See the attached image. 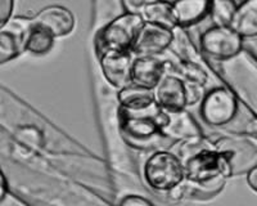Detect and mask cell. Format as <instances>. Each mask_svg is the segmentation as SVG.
I'll list each match as a JSON object with an SVG mask.
<instances>
[{"label": "cell", "mask_w": 257, "mask_h": 206, "mask_svg": "<svg viewBox=\"0 0 257 206\" xmlns=\"http://www.w3.org/2000/svg\"><path fill=\"white\" fill-rule=\"evenodd\" d=\"M120 129L127 143L137 148H152L169 141L162 134V128L167 120V112L155 102L139 110H126L120 107Z\"/></svg>", "instance_id": "obj_1"}, {"label": "cell", "mask_w": 257, "mask_h": 206, "mask_svg": "<svg viewBox=\"0 0 257 206\" xmlns=\"http://www.w3.org/2000/svg\"><path fill=\"white\" fill-rule=\"evenodd\" d=\"M144 24L141 15L125 12L105 25L94 39V49L98 58L112 52H130Z\"/></svg>", "instance_id": "obj_2"}, {"label": "cell", "mask_w": 257, "mask_h": 206, "mask_svg": "<svg viewBox=\"0 0 257 206\" xmlns=\"http://www.w3.org/2000/svg\"><path fill=\"white\" fill-rule=\"evenodd\" d=\"M184 174L189 182L206 192L217 193L224 187V164L217 151L201 148L193 152L184 161Z\"/></svg>", "instance_id": "obj_3"}, {"label": "cell", "mask_w": 257, "mask_h": 206, "mask_svg": "<svg viewBox=\"0 0 257 206\" xmlns=\"http://www.w3.org/2000/svg\"><path fill=\"white\" fill-rule=\"evenodd\" d=\"M215 150L224 164L226 177L248 174L257 168V138L252 136H228L219 139Z\"/></svg>", "instance_id": "obj_4"}, {"label": "cell", "mask_w": 257, "mask_h": 206, "mask_svg": "<svg viewBox=\"0 0 257 206\" xmlns=\"http://www.w3.org/2000/svg\"><path fill=\"white\" fill-rule=\"evenodd\" d=\"M144 175L147 183L156 191H173L184 179V165L174 153L160 151L146 162Z\"/></svg>", "instance_id": "obj_5"}, {"label": "cell", "mask_w": 257, "mask_h": 206, "mask_svg": "<svg viewBox=\"0 0 257 206\" xmlns=\"http://www.w3.org/2000/svg\"><path fill=\"white\" fill-rule=\"evenodd\" d=\"M243 38L229 26H213L201 36V49L208 57L226 61L240 53Z\"/></svg>", "instance_id": "obj_6"}, {"label": "cell", "mask_w": 257, "mask_h": 206, "mask_svg": "<svg viewBox=\"0 0 257 206\" xmlns=\"http://www.w3.org/2000/svg\"><path fill=\"white\" fill-rule=\"evenodd\" d=\"M235 95L226 88H215L205 94L201 105L202 119L213 127L230 123L237 115Z\"/></svg>", "instance_id": "obj_7"}, {"label": "cell", "mask_w": 257, "mask_h": 206, "mask_svg": "<svg viewBox=\"0 0 257 206\" xmlns=\"http://www.w3.org/2000/svg\"><path fill=\"white\" fill-rule=\"evenodd\" d=\"M31 17H15L0 29V65L26 52Z\"/></svg>", "instance_id": "obj_8"}, {"label": "cell", "mask_w": 257, "mask_h": 206, "mask_svg": "<svg viewBox=\"0 0 257 206\" xmlns=\"http://www.w3.org/2000/svg\"><path fill=\"white\" fill-rule=\"evenodd\" d=\"M174 38V30L146 22L138 34L132 50L139 57H157L171 45Z\"/></svg>", "instance_id": "obj_9"}, {"label": "cell", "mask_w": 257, "mask_h": 206, "mask_svg": "<svg viewBox=\"0 0 257 206\" xmlns=\"http://www.w3.org/2000/svg\"><path fill=\"white\" fill-rule=\"evenodd\" d=\"M156 102L166 112L183 111L188 106L184 80L174 75H165L155 89Z\"/></svg>", "instance_id": "obj_10"}, {"label": "cell", "mask_w": 257, "mask_h": 206, "mask_svg": "<svg viewBox=\"0 0 257 206\" xmlns=\"http://www.w3.org/2000/svg\"><path fill=\"white\" fill-rule=\"evenodd\" d=\"M102 72L107 81L112 86L118 89H123L132 85V68L133 61L130 52L123 53H107L99 58Z\"/></svg>", "instance_id": "obj_11"}, {"label": "cell", "mask_w": 257, "mask_h": 206, "mask_svg": "<svg viewBox=\"0 0 257 206\" xmlns=\"http://www.w3.org/2000/svg\"><path fill=\"white\" fill-rule=\"evenodd\" d=\"M34 24L49 31L54 38H61L72 33L75 17L70 9L61 6H50L41 9L32 17Z\"/></svg>", "instance_id": "obj_12"}, {"label": "cell", "mask_w": 257, "mask_h": 206, "mask_svg": "<svg viewBox=\"0 0 257 206\" xmlns=\"http://www.w3.org/2000/svg\"><path fill=\"white\" fill-rule=\"evenodd\" d=\"M161 132L171 142H190L202 137L199 125L185 110L167 112V120Z\"/></svg>", "instance_id": "obj_13"}, {"label": "cell", "mask_w": 257, "mask_h": 206, "mask_svg": "<svg viewBox=\"0 0 257 206\" xmlns=\"http://www.w3.org/2000/svg\"><path fill=\"white\" fill-rule=\"evenodd\" d=\"M165 70H166V63L157 57H138L133 61V84L155 90L161 80L164 79Z\"/></svg>", "instance_id": "obj_14"}, {"label": "cell", "mask_w": 257, "mask_h": 206, "mask_svg": "<svg viewBox=\"0 0 257 206\" xmlns=\"http://www.w3.org/2000/svg\"><path fill=\"white\" fill-rule=\"evenodd\" d=\"M211 0H174L173 9L178 27H189L210 15Z\"/></svg>", "instance_id": "obj_15"}, {"label": "cell", "mask_w": 257, "mask_h": 206, "mask_svg": "<svg viewBox=\"0 0 257 206\" xmlns=\"http://www.w3.org/2000/svg\"><path fill=\"white\" fill-rule=\"evenodd\" d=\"M229 27L242 38L257 36V0H243L234 13Z\"/></svg>", "instance_id": "obj_16"}, {"label": "cell", "mask_w": 257, "mask_h": 206, "mask_svg": "<svg viewBox=\"0 0 257 206\" xmlns=\"http://www.w3.org/2000/svg\"><path fill=\"white\" fill-rule=\"evenodd\" d=\"M142 17H143L144 22L166 27L170 30H175L178 27L171 2L157 0L155 3L149 4L142 12Z\"/></svg>", "instance_id": "obj_17"}, {"label": "cell", "mask_w": 257, "mask_h": 206, "mask_svg": "<svg viewBox=\"0 0 257 206\" xmlns=\"http://www.w3.org/2000/svg\"><path fill=\"white\" fill-rule=\"evenodd\" d=\"M118 100L122 109L139 110L148 107L156 102L155 90L142 88L135 84L121 89L118 93Z\"/></svg>", "instance_id": "obj_18"}, {"label": "cell", "mask_w": 257, "mask_h": 206, "mask_svg": "<svg viewBox=\"0 0 257 206\" xmlns=\"http://www.w3.org/2000/svg\"><path fill=\"white\" fill-rule=\"evenodd\" d=\"M54 40L56 38L49 31L34 24L31 17V27H30L29 39H27L26 52L36 54V56L49 53L54 47Z\"/></svg>", "instance_id": "obj_19"}, {"label": "cell", "mask_w": 257, "mask_h": 206, "mask_svg": "<svg viewBox=\"0 0 257 206\" xmlns=\"http://www.w3.org/2000/svg\"><path fill=\"white\" fill-rule=\"evenodd\" d=\"M238 4L235 0H211L210 17L215 26H230Z\"/></svg>", "instance_id": "obj_20"}, {"label": "cell", "mask_w": 257, "mask_h": 206, "mask_svg": "<svg viewBox=\"0 0 257 206\" xmlns=\"http://www.w3.org/2000/svg\"><path fill=\"white\" fill-rule=\"evenodd\" d=\"M179 70H180V74L184 77V81L198 84V85L202 86L207 82V74H206V71L199 67L198 65H196V63H193V62H181L180 66H179Z\"/></svg>", "instance_id": "obj_21"}, {"label": "cell", "mask_w": 257, "mask_h": 206, "mask_svg": "<svg viewBox=\"0 0 257 206\" xmlns=\"http://www.w3.org/2000/svg\"><path fill=\"white\" fill-rule=\"evenodd\" d=\"M157 0H122V6L125 8L126 13H133V15H141L147 6L155 3Z\"/></svg>", "instance_id": "obj_22"}, {"label": "cell", "mask_w": 257, "mask_h": 206, "mask_svg": "<svg viewBox=\"0 0 257 206\" xmlns=\"http://www.w3.org/2000/svg\"><path fill=\"white\" fill-rule=\"evenodd\" d=\"M185 82V90H187V102L188 106H193L196 105L199 99H203V86L198 85V84H193V82Z\"/></svg>", "instance_id": "obj_23"}, {"label": "cell", "mask_w": 257, "mask_h": 206, "mask_svg": "<svg viewBox=\"0 0 257 206\" xmlns=\"http://www.w3.org/2000/svg\"><path fill=\"white\" fill-rule=\"evenodd\" d=\"M15 0H0V29L12 20Z\"/></svg>", "instance_id": "obj_24"}, {"label": "cell", "mask_w": 257, "mask_h": 206, "mask_svg": "<svg viewBox=\"0 0 257 206\" xmlns=\"http://www.w3.org/2000/svg\"><path fill=\"white\" fill-rule=\"evenodd\" d=\"M120 206H153L151 201L147 198L142 197V196H137V194H130L122 198Z\"/></svg>", "instance_id": "obj_25"}, {"label": "cell", "mask_w": 257, "mask_h": 206, "mask_svg": "<svg viewBox=\"0 0 257 206\" xmlns=\"http://www.w3.org/2000/svg\"><path fill=\"white\" fill-rule=\"evenodd\" d=\"M247 182H248L249 187L254 192H257V168H254L253 170H251L247 174Z\"/></svg>", "instance_id": "obj_26"}, {"label": "cell", "mask_w": 257, "mask_h": 206, "mask_svg": "<svg viewBox=\"0 0 257 206\" xmlns=\"http://www.w3.org/2000/svg\"><path fill=\"white\" fill-rule=\"evenodd\" d=\"M7 196V179L4 173L0 169V201H3Z\"/></svg>", "instance_id": "obj_27"}]
</instances>
